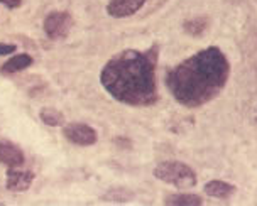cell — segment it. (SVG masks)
Here are the masks:
<instances>
[{
  "label": "cell",
  "instance_id": "obj_1",
  "mask_svg": "<svg viewBox=\"0 0 257 206\" xmlns=\"http://www.w3.org/2000/svg\"><path fill=\"white\" fill-rule=\"evenodd\" d=\"M230 76L227 56L217 46L201 49L169 70L166 85L178 103L198 108L217 98Z\"/></svg>",
  "mask_w": 257,
  "mask_h": 206
},
{
  "label": "cell",
  "instance_id": "obj_2",
  "mask_svg": "<svg viewBox=\"0 0 257 206\" xmlns=\"http://www.w3.org/2000/svg\"><path fill=\"white\" fill-rule=\"evenodd\" d=\"M159 48L148 51L125 49L103 66L100 81L110 97L132 107H148L158 100L156 66Z\"/></svg>",
  "mask_w": 257,
  "mask_h": 206
},
{
  "label": "cell",
  "instance_id": "obj_3",
  "mask_svg": "<svg viewBox=\"0 0 257 206\" xmlns=\"http://www.w3.org/2000/svg\"><path fill=\"white\" fill-rule=\"evenodd\" d=\"M154 176L158 179L168 182L178 189H188V187L196 186V172L181 161H164L158 164L154 169Z\"/></svg>",
  "mask_w": 257,
  "mask_h": 206
},
{
  "label": "cell",
  "instance_id": "obj_4",
  "mask_svg": "<svg viewBox=\"0 0 257 206\" xmlns=\"http://www.w3.org/2000/svg\"><path fill=\"white\" fill-rule=\"evenodd\" d=\"M73 26V17L68 12H51L44 19V33L49 39H64Z\"/></svg>",
  "mask_w": 257,
  "mask_h": 206
},
{
  "label": "cell",
  "instance_id": "obj_5",
  "mask_svg": "<svg viewBox=\"0 0 257 206\" xmlns=\"http://www.w3.org/2000/svg\"><path fill=\"white\" fill-rule=\"evenodd\" d=\"M63 135L66 137L71 144L81 145V147H86V145H93L96 142V132L91 129L86 123H80V122H73L68 123V125L63 127Z\"/></svg>",
  "mask_w": 257,
  "mask_h": 206
},
{
  "label": "cell",
  "instance_id": "obj_6",
  "mask_svg": "<svg viewBox=\"0 0 257 206\" xmlns=\"http://www.w3.org/2000/svg\"><path fill=\"white\" fill-rule=\"evenodd\" d=\"M146 4V0H110L107 6L108 16L115 17V19H122V17L134 16L137 11Z\"/></svg>",
  "mask_w": 257,
  "mask_h": 206
},
{
  "label": "cell",
  "instance_id": "obj_7",
  "mask_svg": "<svg viewBox=\"0 0 257 206\" xmlns=\"http://www.w3.org/2000/svg\"><path fill=\"white\" fill-rule=\"evenodd\" d=\"M32 181H34V174L31 171H21L17 167H11L7 171V187L11 191L29 189Z\"/></svg>",
  "mask_w": 257,
  "mask_h": 206
},
{
  "label": "cell",
  "instance_id": "obj_8",
  "mask_svg": "<svg viewBox=\"0 0 257 206\" xmlns=\"http://www.w3.org/2000/svg\"><path fill=\"white\" fill-rule=\"evenodd\" d=\"M0 162L9 167H19L24 164V152L11 142H0Z\"/></svg>",
  "mask_w": 257,
  "mask_h": 206
},
{
  "label": "cell",
  "instance_id": "obj_9",
  "mask_svg": "<svg viewBox=\"0 0 257 206\" xmlns=\"http://www.w3.org/2000/svg\"><path fill=\"white\" fill-rule=\"evenodd\" d=\"M237 191V187L230 184V182H225L220 179H212L205 184V193L212 198H218V199H228L233 193Z\"/></svg>",
  "mask_w": 257,
  "mask_h": 206
},
{
  "label": "cell",
  "instance_id": "obj_10",
  "mask_svg": "<svg viewBox=\"0 0 257 206\" xmlns=\"http://www.w3.org/2000/svg\"><path fill=\"white\" fill-rule=\"evenodd\" d=\"M31 65H32V58L29 54H16V56L11 58L9 61H6L0 66V73L2 75H16V73L27 70Z\"/></svg>",
  "mask_w": 257,
  "mask_h": 206
},
{
  "label": "cell",
  "instance_id": "obj_11",
  "mask_svg": "<svg viewBox=\"0 0 257 206\" xmlns=\"http://www.w3.org/2000/svg\"><path fill=\"white\" fill-rule=\"evenodd\" d=\"M164 204L169 206H201L203 199L198 194H190V193H176V194H169L164 199Z\"/></svg>",
  "mask_w": 257,
  "mask_h": 206
},
{
  "label": "cell",
  "instance_id": "obj_12",
  "mask_svg": "<svg viewBox=\"0 0 257 206\" xmlns=\"http://www.w3.org/2000/svg\"><path fill=\"white\" fill-rule=\"evenodd\" d=\"M206 26H208L206 17H195V19L186 21L185 24H183V29H185V33L190 36H201L205 33Z\"/></svg>",
  "mask_w": 257,
  "mask_h": 206
},
{
  "label": "cell",
  "instance_id": "obj_13",
  "mask_svg": "<svg viewBox=\"0 0 257 206\" xmlns=\"http://www.w3.org/2000/svg\"><path fill=\"white\" fill-rule=\"evenodd\" d=\"M41 120L49 127H58L64 122V117L61 112H58L56 108H43L41 110Z\"/></svg>",
  "mask_w": 257,
  "mask_h": 206
},
{
  "label": "cell",
  "instance_id": "obj_14",
  "mask_svg": "<svg viewBox=\"0 0 257 206\" xmlns=\"http://www.w3.org/2000/svg\"><path fill=\"white\" fill-rule=\"evenodd\" d=\"M17 46L12 43H0V56H7V54L16 53Z\"/></svg>",
  "mask_w": 257,
  "mask_h": 206
},
{
  "label": "cell",
  "instance_id": "obj_15",
  "mask_svg": "<svg viewBox=\"0 0 257 206\" xmlns=\"http://www.w3.org/2000/svg\"><path fill=\"white\" fill-rule=\"evenodd\" d=\"M0 4L9 9H17V7H21L22 0H0Z\"/></svg>",
  "mask_w": 257,
  "mask_h": 206
}]
</instances>
